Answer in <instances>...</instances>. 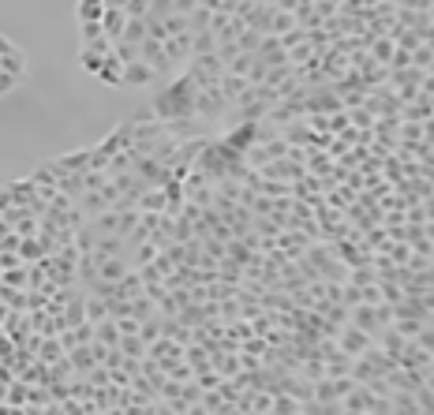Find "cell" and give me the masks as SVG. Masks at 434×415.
Instances as JSON below:
<instances>
[{
	"label": "cell",
	"mask_w": 434,
	"mask_h": 415,
	"mask_svg": "<svg viewBox=\"0 0 434 415\" xmlns=\"http://www.w3.org/2000/svg\"><path fill=\"white\" fill-rule=\"evenodd\" d=\"M154 79H157V75H154L142 60L124 64V86H147V83H154Z\"/></svg>",
	"instance_id": "8992f818"
},
{
	"label": "cell",
	"mask_w": 434,
	"mask_h": 415,
	"mask_svg": "<svg viewBox=\"0 0 434 415\" xmlns=\"http://www.w3.org/2000/svg\"><path fill=\"white\" fill-rule=\"evenodd\" d=\"M68 359H72V367L75 370H83V374H90V370H94V352H90V344H79V348H72V352H68Z\"/></svg>",
	"instance_id": "8fae6325"
},
{
	"label": "cell",
	"mask_w": 434,
	"mask_h": 415,
	"mask_svg": "<svg viewBox=\"0 0 434 415\" xmlns=\"http://www.w3.org/2000/svg\"><path fill=\"white\" fill-rule=\"evenodd\" d=\"M195 94H199V83H195V75L191 71H183L180 79L161 90L154 101H150V116L154 120H195Z\"/></svg>",
	"instance_id": "6da1fadb"
},
{
	"label": "cell",
	"mask_w": 434,
	"mask_h": 415,
	"mask_svg": "<svg viewBox=\"0 0 434 415\" xmlns=\"http://www.w3.org/2000/svg\"><path fill=\"white\" fill-rule=\"evenodd\" d=\"M94 341L105 344V348H120V329H116L113 318H101L98 326H94Z\"/></svg>",
	"instance_id": "ba28073f"
},
{
	"label": "cell",
	"mask_w": 434,
	"mask_h": 415,
	"mask_svg": "<svg viewBox=\"0 0 434 415\" xmlns=\"http://www.w3.org/2000/svg\"><path fill=\"white\" fill-rule=\"evenodd\" d=\"M393 49H397V45H393V37H378V42H371V60L386 68L389 57H393Z\"/></svg>",
	"instance_id": "4fadbf2b"
},
{
	"label": "cell",
	"mask_w": 434,
	"mask_h": 415,
	"mask_svg": "<svg viewBox=\"0 0 434 415\" xmlns=\"http://www.w3.org/2000/svg\"><path fill=\"white\" fill-rule=\"evenodd\" d=\"M101 16H105V0H79L75 4L79 23H101Z\"/></svg>",
	"instance_id": "9c48e42d"
},
{
	"label": "cell",
	"mask_w": 434,
	"mask_h": 415,
	"mask_svg": "<svg viewBox=\"0 0 434 415\" xmlns=\"http://www.w3.org/2000/svg\"><path fill=\"white\" fill-rule=\"evenodd\" d=\"M79 37H83V45H90L98 37H105V30H101V23H79Z\"/></svg>",
	"instance_id": "ac0fdd59"
},
{
	"label": "cell",
	"mask_w": 434,
	"mask_h": 415,
	"mask_svg": "<svg viewBox=\"0 0 434 415\" xmlns=\"http://www.w3.org/2000/svg\"><path fill=\"white\" fill-rule=\"evenodd\" d=\"M127 27V16H124V8H105V16H101V30L109 42H120V34Z\"/></svg>",
	"instance_id": "5b68a950"
},
{
	"label": "cell",
	"mask_w": 434,
	"mask_h": 415,
	"mask_svg": "<svg viewBox=\"0 0 434 415\" xmlns=\"http://www.w3.org/2000/svg\"><path fill=\"white\" fill-rule=\"evenodd\" d=\"M333 344H337V352H341V356L356 359V356H363L375 341H371V337H367L363 329H356V326H341V329H337V337H333Z\"/></svg>",
	"instance_id": "7a4b0ae2"
},
{
	"label": "cell",
	"mask_w": 434,
	"mask_h": 415,
	"mask_svg": "<svg viewBox=\"0 0 434 415\" xmlns=\"http://www.w3.org/2000/svg\"><path fill=\"white\" fill-rule=\"evenodd\" d=\"M105 64V57L101 53H90V49H79V68L83 71H90V75H98V68Z\"/></svg>",
	"instance_id": "2e32d148"
},
{
	"label": "cell",
	"mask_w": 434,
	"mask_h": 415,
	"mask_svg": "<svg viewBox=\"0 0 434 415\" xmlns=\"http://www.w3.org/2000/svg\"><path fill=\"white\" fill-rule=\"evenodd\" d=\"M142 37H147V19H127V27H124V34H120V42L142 45Z\"/></svg>",
	"instance_id": "5bb4252c"
},
{
	"label": "cell",
	"mask_w": 434,
	"mask_h": 415,
	"mask_svg": "<svg viewBox=\"0 0 434 415\" xmlns=\"http://www.w3.org/2000/svg\"><path fill=\"white\" fill-rule=\"evenodd\" d=\"M147 8H150V0H124V16L127 19H147Z\"/></svg>",
	"instance_id": "d6986e66"
},
{
	"label": "cell",
	"mask_w": 434,
	"mask_h": 415,
	"mask_svg": "<svg viewBox=\"0 0 434 415\" xmlns=\"http://www.w3.org/2000/svg\"><path fill=\"white\" fill-rule=\"evenodd\" d=\"M139 60L147 64V68L154 75H169L173 71V60L165 57V45L161 42H154V37H142V45H139Z\"/></svg>",
	"instance_id": "3957f363"
},
{
	"label": "cell",
	"mask_w": 434,
	"mask_h": 415,
	"mask_svg": "<svg viewBox=\"0 0 434 415\" xmlns=\"http://www.w3.org/2000/svg\"><path fill=\"white\" fill-rule=\"evenodd\" d=\"M270 415H299V400L288 393H278V400L270 404Z\"/></svg>",
	"instance_id": "9a60e30c"
},
{
	"label": "cell",
	"mask_w": 434,
	"mask_h": 415,
	"mask_svg": "<svg viewBox=\"0 0 434 415\" xmlns=\"http://www.w3.org/2000/svg\"><path fill=\"white\" fill-rule=\"evenodd\" d=\"M0 71H8V75H16V79H23L26 75V60L19 49H11V53H0Z\"/></svg>",
	"instance_id": "7c38bea8"
},
{
	"label": "cell",
	"mask_w": 434,
	"mask_h": 415,
	"mask_svg": "<svg viewBox=\"0 0 434 415\" xmlns=\"http://www.w3.org/2000/svg\"><path fill=\"white\" fill-rule=\"evenodd\" d=\"M105 8H124V0H105Z\"/></svg>",
	"instance_id": "44dd1931"
},
{
	"label": "cell",
	"mask_w": 434,
	"mask_h": 415,
	"mask_svg": "<svg viewBox=\"0 0 434 415\" xmlns=\"http://www.w3.org/2000/svg\"><path fill=\"white\" fill-rule=\"evenodd\" d=\"M210 53H217V37H214V30L191 34V57H210Z\"/></svg>",
	"instance_id": "30bf717a"
},
{
	"label": "cell",
	"mask_w": 434,
	"mask_h": 415,
	"mask_svg": "<svg viewBox=\"0 0 434 415\" xmlns=\"http://www.w3.org/2000/svg\"><path fill=\"white\" fill-rule=\"evenodd\" d=\"M94 79H101V83H113V86H124V64L109 53V57H105V64L98 68Z\"/></svg>",
	"instance_id": "52a82bcc"
},
{
	"label": "cell",
	"mask_w": 434,
	"mask_h": 415,
	"mask_svg": "<svg viewBox=\"0 0 434 415\" xmlns=\"http://www.w3.org/2000/svg\"><path fill=\"white\" fill-rule=\"evenodd\" d=\"M161 45H165V57L173 60V64H180V60H191V30L169 34Z\"/></svg>",
	"instance_id": "277c9868"
},
{
	"label": "cell",
	"mask_w": 434,
	"mask_h": 415,
	"mask_svg": "<svg viewBox=\"0 0 434 415\" xmlns=\"http://www.w3.org/2000/svg\"><path fill=\"white\" fill-rule=\"evenodd\" d=\"M258 42H262L258 30H244L240 37H236V49H240V53H258Z\"/></svg>",
	"instance_id": "e0dca14e"
},
{
	"label": "cell",
	"mask_w": 434,
	"mask_h": 415,
	"mask_svg": "<svg viewBox=\"0 0 434 415\" xmlns=\"http://www.w3.org/2000/svg\"><path fill=\"white\" fill-rule=\"evenodd\" d=\"M147 16L150 19H169V16H173V0H150Z\"/></svg>",
	"instance_id": "ffe728a7"
}]
</instances>
